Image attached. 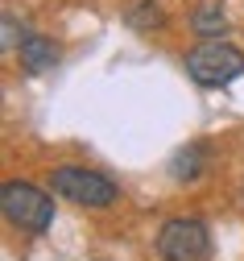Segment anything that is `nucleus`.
Segmentation results:
<instances>
[{"label":"nucleus","mask_w":244,"mask_h":261,"mask_svg":"<svg viewBox=\"0 0 244 261\" xmlns=\"http://www.w3.org/2000/svg\"><path fill=\"white\" fill-rule=\"evenodd\" d=\"M186 75L199 87H228L244 75V54L220 38H207L186 54Z\"/></svg>","instance_id":"1"},{"label":"nucleus","mask_w":244,"mask_h":261,"mask_svg":"<svg viewBox=\"0 0 244 261\" xmlns=\"http://www.w3.org/2000/svg\"><path fill=\"white\" fill-rule=\"evenodd\" d=\"M0 207H5L9 224H17L21 232H33V237H42L54 224V199L42 187H33V182H5Z\"/></svg>","instance_id":"2"},{"label":"nucleus","mask_w":244,"mask_h":261,"mask_svg":"<svg viewBox=\"0 0 244 261\" xmlns=\"http://www.w3.org/2000/svg\"><path fill=\"white\" fill-rule=\"evenodd\" d=\"M50 187H54V195H62V199H71L79 207H112L120 195L108 174L87 170V166H54Z\"/></svg>","instance_id":"3"},{"label":"nucleus","mask_w":244,"mask_h":261,"mask_svg":"<svg viewBox=\"0 0 244 261\" xmlns=\"http://www.w3.org/2000/svg\"><path fill=\"white\" fill-rule=\"evenodd\" d=\"M211 253V232L207 224L195 216H178V220H166L161 232H157V257L161 261H207Z\"/></svg>","instance_id":"4"},{"label":"nucleus","mask_w":244,"mask_h":261,"mask_svg":"<svg viewBox=\"0 0 244 261\" xmlns=\"http://www.w3.org/2000/svg\"><path fill=\"white\" fill-rule=\"evenodd\" d=\"M17 54H21V67L29 75H46V71H54V62H58V46L46 34H29Z\"/></svg>","instance_id":"5"},{"label":"nucleus","mask_w":244,"mask_h":261,"mask_svg":"<svg viewBox=\"0 0 244 261\" xmlns=\"http://www.w3.org/2000/svg\"><path fill=\"white\" fill-rule=\"evenodd\" d=\"M207 166H211V158H207V145H199V141H191L186 149H178V153L170 158V174L178 178V182H195V178H203Z\"/></svg>","instance_id":"6"},{"label":"nucleus","mask_w":244,"mask_h":261,"mask_svg":"<svg viewBox=\"0 0 244 261\" xmlns=\"http://www.w3.org/2000/svg\"><path fill=\"white\" fill-rule=\"evenodd\" d=\"M191 25H195V34H199V38H220L224 29H228V17H224L220 5H203V9L191 17Z\"/></svg>","instance_id":"7"},{"label":"nucleus","mask_w":244,"mask_h":261,"mask_svg":"<svg viewBox=\"0 0 244 261\" xmlns=\"http://www.w3.org/2000/svg\"><path fill=\"white\" fill-rule=\"evenodd\" d=\"M124 17H128L132 29H161V25H166V13L153 5V0H141V5H132Z\"/></svg>","instance_id":"8"},{"label":"nucleus","mask_w":244,"mask_h":261,"mask_svg":"<svg viewBox=\"0 0 244 261\" xmlns=\"http://www.w3.org/2000/svg\"><path fill=\"white\" fill-rule=\"evenodd\" d=\"M21 34H17V21H13V13H5V50H21Z\"/></svg>","instance_id":"9"}]
</instances>
